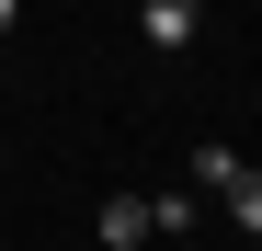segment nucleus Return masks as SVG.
Segmentation results:
<instances>
[{"instance_id": "obj_2", "label": "nucleus", "mask_w": 262, "mask_h": 251, "mask_svg": "<svg viewBox=\"0 0 262 251\" xmlns=\"http://www.w3.org/2000/svg\"><path fill=\"white\" fill-rule=\"evenodd\" d=\"M205 205H216V217H228L239 240H262V160H228V183H216Z\"/></svg>"}, {"instance_id": "obj_5", "label": "nucleus", "mask_w": 262, "mask_h": 251, "mask_svg": "<svg viewBox=\"0 0 262 251\" xmlns=\"http://www.w3.org/2000/svg\"><path fill=\"white\" fill-rule=\"evenodd\" d=\"M0 34H23V0H0Z\"/></svg>"}, {"instance_id": "obj_4", "label": "nucleus", "mask_w": 262, "mask_h": 251, "mask_svg": "<svg viewBox=\"0 0 262 251\" xmlns=\"http://www.w3.org/2000/svg\"><path fill=\"white\" fill-rule=\"evenodd\" d=\"M148 228H160V240H183V228H216V217H205V194H194V183H171V194H148Z\"/></svg>"}, {"instance_id": "obj_1", "label": "nucleus", "mask_w": 262, "mask_h": 251, "mask_svg": "<svg viewBox=\"0 0 262 251\" xmlns=\"http://www.w3.org/2000/svg\"><path fill=\"white\" fill-rule=\"evenodd\" d=\"M205 34V0H137V46H160V57H183Z\"/></svg>"}, {"instance_id": "obj_3", "label": "nucleus", "mask_w": 262, "mask_h": 251, "mask_svg": "<svg viewBox=\"0 0 262 251\" xmlns=\"http://www.w3.org/2000/svg\"><path fill=\"white\" fill-rule=\"evenodd\" d=\"M92 240H103V251H137V240H160V228H148V194H114L103 217H92Z\"/></svg>"}]
</instances>
